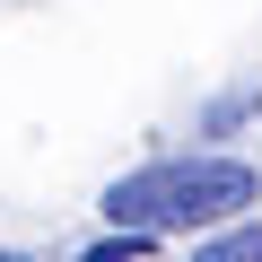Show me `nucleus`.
<instances>
[{"instance_id": "2", "label": "nucleus", "mask_w": 262, "mask_h": 262, "mask_svg": "<svg viewBox=\"0 0 262 262\" xmlns=\"http://www.w3.org/2000/svg\"><path fill=\"white\" fill-rule=\"evenodd\" d=\"M192 262H262V219H236V227H219L210 245H192Z\"/></svg>"}, {"instance_id": "1", "label": "nucleus", "mask_w": 262, "mask_h": 262, "mask_svg": "<svg viewBox=\"0 0 262 262\" xmlns=\"http://www.w3.org/2000/svg\"><path fill=\"white\" fill-rule=\"evenodd\" d=\"M253 201H262V175L245 158H158L105 192V219L131 236H166V227H236Z\"/></svg>"}, {"instance_id": "4", "label": "nucleus", "mask_w": 262, "mask_h": 262, "mask_svg": "<svg viewBox=\"0 0 262 262\" xmlns=\"http://www.w3.org/2000/svg\"><path fill=\"white\" fill-rule=\"evenodd\" d=\"M0 262H27V253H0Z\"/></svg>"}, {"instance_id": "3", "label": "nucleus", "mask_w": 262, "mask_h": 262, "mask_svg": "<svg viewBox=\"0 0 262 262\" xmlns=\"http://www.w3.org/2000/svg\"><path fill=\"white\" fill-rule=\"evenodd\" d=\"M149 253V236H131V227H114L105 245H88V262H140Z\"/></svg>"}]
</instances>
